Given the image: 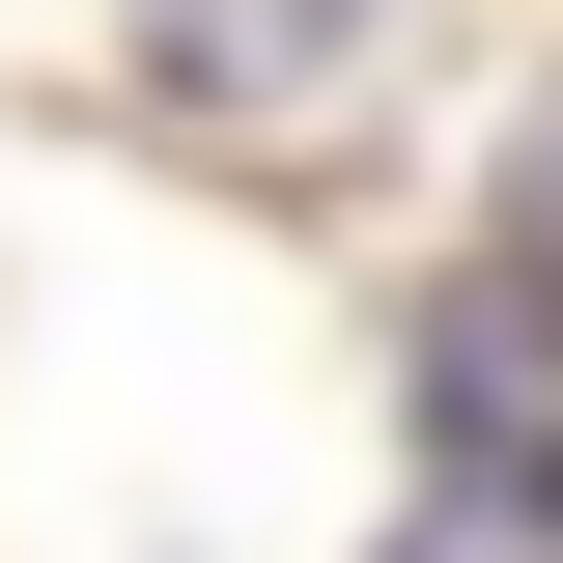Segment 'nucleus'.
<instances>
[{
    "label": "nucleus",
    "instance_id": "1",
    "mask_svg": "<svg viewBox=\"0 0 563 563\" xmlns=\"http://www.w3.org/2000/svg\"><path fill=\"white\" fill-rule=\"evenodd\" d=\"M422 479L451 507H563V282L536 254L422 310Z\"/></svg>",
    "mask_w": 563,
    "mask_h": 563
},
{
    "label": "nucleus",
    "instance_id": "2",
    "mask_svg": "<svg viewBox=\"0 0 563 563\" xmlns=\"http://www.w3.org/2000/svg\"><path fill=\"white\" fill-rule=\"evenodd\" d=\"M395 57V0H141V85H169V113H310V85H366Z\"/></svg>",
    "mask_w": 563,
    "mask_h": 563
},
{
    "label": "nucleus",
    "instance_id": "3",
    "mask_svg": "<svg viewBox=\"0 0 563 563\" xmlns=\"http://www.w3.org/2000/svg\"><path fill=\"white\" fill-rule=\"evenodd\" d=\"M395 563H563V507H451V479H422V536Z\"/></svg>",
    "mask_w": 563,
    "mask_h": 563
},
{
    "label": "nucleus",
    "instance_id": "4",
    "mask_svg": "<svg viewBox=\"0 0 563 563\" xmlns=\"http://www.w3.org/2000/svg\"><path fill=\"white\" fill-rule=\"evenodd\" d=\"M536 282H563V141H536Z\"/></svg>",
    "mask_w": 563,
    "mask_h": 563
}]
</instances>
